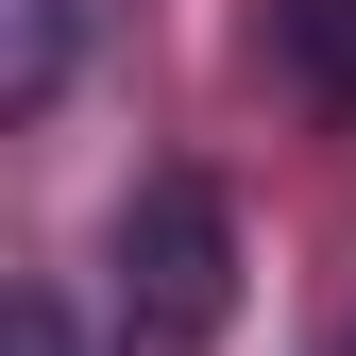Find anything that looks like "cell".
Segmentation results:
<instances>
[{"label": "cell", "instance_id": "cell-1", "mask_svg": "<svg viewBox=\"0 0 356 356\" xmlns=\"http://www.w3.org/2000/svg\"><path fill=\"white\" fill-rule=\"evenodd\" d=\"M220 323H238V204L204 170H153L102 238V339L119 356H204Z\"/></svg>", "mask_w": 356, "mask_h": 356}, {"label": "cell", "instance_id": "cell-2", "mask_svg": "<svg viewBox=\"0 0 356 356\" xmlns=\"http://www.w3.org/2000/svg\"><path fill=\"white\" fill-rule=\"evenodd\" d=\"M68 34H85V0H0V102H51V85H68Z\"/></svg>", "mask_w": 356, "mask_h": 356}, {"label": "cell", "instance_id": "cell-3", "mask_svg": "<svg viewBox=\"0 0 356 356\" xmlns=\"http://www.w3.org/2000/svg\"><path fill=\"white\" fill-rule=\"evenodd\" d=\"M272 34H289L305 85H339V102H356V0H272Z\"/></svg>", "mask_w": 356, "mask_h": 356}, {"label": "cell", "instance_id": "cell-4", "mask_svg": "<svg viewBox=\"0 0 356 356\" xmlns=\"http://www.w3.org/2000/svg\"><path fill=\"white\" fill-rule=\"evenodd\" d=\"M0 339H17V356H68V305H51V289H17V305H0Z\"/></svg>", "mask_w": 356, "mask_h": 356}]
</instances>
